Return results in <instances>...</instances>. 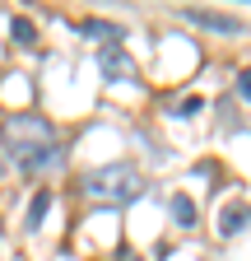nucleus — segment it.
<instances>
[{
  "label": "nucleus",
  "instance_id": "20e7f679",
  "mask_svg": "<svg viewBox=\"0 0 251 261\" xmlns=\"http://www.w3.org/2000/svg\"><path fill=\"white\" fill-rule=\"evenodd\" d=\"M98 65H103V80H112V84H125V80H135V61L125 56V47H103Z\"/></svg>",
  "mask_w": 251,
  "mask_h": 261
},
{
  "label": "nucleus",
  "instance_id": "1a4fd4ad",
  "mask_svg": "<svg viewBox=\"0 0 251 261\" xmlns=\"http://www.w3.org/2000/svg\"><path fill=\"white\" fill-rule=\"evenodd\" d=\"M10 33H14V42H19V47H33V42H38V28L28 23V19H14Z\"/></svg>",
  "mask_w": 251,
  "mask_h": 261
},
{
  "label": "nucleus",
  "instance_id": "0eeeda50",
  "mask_svg": "<svg viewBox=\"0 0 251 261\" xmlns=\"http://www.w3.org/2000/svg\"><path fill=\"white\" fill-rule=\"evenodd\" d=\"M47 210H51V191H33V205H28V219H23V228H28V233H33V228H42Z\"/></svg>",
  "mask_w": 251,
  "mask_h": 261
},
{
  "label": "nucleus",
  "instance_id": "9b49d317",
  "mask_svg": "<svg viewBox=\"0 0 251 261\" xmlns=\"http://www.w3.org/2000/svg\"><path fill=\"white\" fill-rule=\"evenodd\" d=\"M237 93L251 103V70H242V75H237Z\"/></svg>",
  "mask_w": 251,
  "mask_h": 261
},
{
  "label": "nucleus",
  "instance_id": "f8f14e48",
  "mask_svg": "<svg viewBox=\"0 0 251 261\" xmlns=\"http://www.w3.org/2000/svg\"><path fill=\"white\" fill-rule=\"evenodd\" d=\"M0 173H5V163H0Z\"/></svg>",
  "mask_w": 251,
  "mask_h": 261
},
{
  "label": "nucleus",
  "instance_id": "6e6552de",
  "mask_svg": "<svg viewBox=\"0 0 251 261\" xmlns=\"http://www.w3.org/2000/svg\"><path fill=\"white\" fill-rule=\"evenodd\" d=\"M172 219H177L181 228H191V224H196V201H191V196H181V191L172 196Z\"/></svg>",
  "mask_w": 251,
  "mask_h": 261
},
{
  "label": "nucleus",
  "instance_id": "423d86ee",
  "mask_svg": "<svg viewBox=\"0 0 251 261\" xmlns=\"http://www.w3.org/2000/svg\"><path fill=\"white\" fill-rule=\"evenodd\" d=\"M246 224H251V210H246L242 201H233V205H228L224 215H218V233H224V238H237Z\"/></svg>",
  "mask_w": 251,
  "mask_h": 261
},
{
  "label": "nucleus",
  "instance_id": "9d476101",
  "mask_svg": "<svg viewBox=\"0 0 251 261\" xmlns=\"http://www.w3.org/2000/svg\"><path fill=\"white\" fill-rule=\"evenodd\" d=\"M205 103H200V98H181V108H177V117H196Z\"/></svg>",
  "mask_w": 251,
  "mask_h": 261
},
{
  "label": "nucleus",
  "instance_id": "39448f33",
  "mask_svg": "<svg viewBox=\"0 0 251 261\" xmlns=\"http://www.w3.org/2000/svg\"><path fill=\"white\" fill-rule=\"evenodd\" d=\"M79 33L84 38H103L107 47H121V38H125V28L112 19H79Z\"/></svg>",
  "mask_w": 251,
  "mask_h": 261
},
{
  "label": "nucleus",
  "instance_id": "f03ea898",
  "mask_svg": "<svg viewBox=\"0 0 251 261\" xmlns=\"http://www.w3.org/2000/svg\"><path fill=\"white\" fill-rule=\"evenodd\" d=\"M84 196H93V201H131V196H140V187H144V177H140V168L135 163H103V168H93V173H84Z\"/></svg>",
  "mask_w": 251,
  "mask_h": 261
},
{
  "label": "nucleus",
  "instance_id": "f257e3e1",
  "mask_svg": "<svg viewBox=\"0 0 251 261\" xmlns=\"http://www.w3.org/2000/svg\"><path fill=\"white\" fill-rule=\"evenodd\" d=\"M0 136H5L10 154L23 163L28 173L38 168V163L47 159V149H56V126L47 117H33V112H19V117H5V126H0Z\"/></svg>",
  "mask_w": 251,
  "mask_h": 261
},
{
  "label": "nucleus",
  "instance_id": "7ed1b4c3",
  "mask_svg": "<svg viewBox=\"0 0 251 261\" xmlns=\"http://www.w3.org/2000/svg\"><path fill=\"white\" fill-rule=\"evenodd\" d=\"M186 19H191V23H200V28H209V33H228V38H237V33L246 28L237 14H224V10H186Z\"/></svg>",
  "mask_w": 251,
  "mask_h": 261
}]
</instances>
